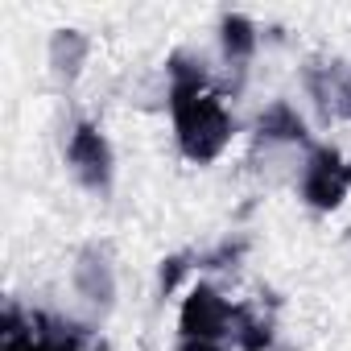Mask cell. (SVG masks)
<instances>
[{
  "mask_svg": "<svg viewBox=\"0 0 351 351\" xmlns=\"http://www.w3.org/2000/svg\"><path fill=\"white\" fill-rule=\"evenodd\" d=\"M66 161H71V169L79 173V182L87 191H108L112 186V149H108V141L95 124H79L71 132Z\"/></svg>",
  "mask_w": 351,
  "mask_h": 351,
  "instance_id": "obj_2",
  "label": "cell"
},
{
  "mask_svg": "<svg viewBox=\"0 0 351 351\" xmlns=\"http://www.w3.org/2000/svg\"><path fill=\"white\" fill-rule=\"evenodd\" d=\"M232 322L240 326V330H236V339H240V347H244V351H265V347H269V326H265V322H256L248 310H236V314H232Z\"/></svg>",
  "mask_w": 351,
  "mask_h": 351,
  "instance_id": "obj_9",
  "label": "cell"
},
{
  "mask_svg": "<svg viewBox=\"0 0 351 351\" xmlns=\"http://www.w3.org/2000/svg\"><path fill=\"white\" fill-rule=\"evenodd\" d=\"M83 58H87V42H83V34H75V29L54 34V42H50V62H54V71H58L62 79H75L79 66H83Z\"/></svg>",
  "mask_w": 351,
  "mask_h": 351,
  "instance_id": "obj_6",
  "label": "cell"
},
{
  "mask_svg": "<svg viewBox=\"0 0 351 351\" xmlns=\"http://www.w3.org/2000/svg\"><path fill=\"white\" fill-rule=\"evenodd\" d=\"M99 351H104V347H99Z\"/></svg>",
  "mask_w": 351,
  "mask_h": 351,
  "instance_id": "obj_13",
  "label": "cell"
},
{
  "mask_svg": "<svg viewBox=\"0 0 351 351\" xmlns=\"http://www.w3.org/2000/svg\"><path fill=\"white\" fill-rule=\"evenodd\" d=\"M339 108H343V112H347V116H351V83H347V87H343V104H339Z\"/></svg>",
  "mask_w": 351,
  "mask_h": 351,
  "instance_id": "obj_11",
  "label": "cell"
},
{
  "mask_svg": "<svg viewBox=\"0 0 351 351\" xmlns=\"http://www.w3.org/2000/svg\"><path fill=\"white\" fill-rule=\"evenodd\" d=\"M347 186H351V165H347Z\"/></svg>",
  "mask_w": 351,
  "mask_h": 351,
  "instance_id": "obj_12",
  "label": "cell"
},
{
  "mask_svg": "<svg viewBox=\"0 0 351 351\" xmlns=\"http://www.w3.org/2000/svg\"><path fill=\"white\" fill-rule=\"evenodd\" d=\"M261 136H269V141H302L306 136V124H302V116L289 104H273L261 116Z\"/></svg>",
  "mask_w": 351,
  "mask_h": 351,
  "instance_id": "obj_7",
  "label": "cell"
},
{
  "mask_svg": "<svg viewBox=\"0 0 351 351\" xmlns=\"http://www.w3.org/2000/svg\"><path fill=\"white\" fill-rule=\"evenodd\" d=\"M232 306L211 289V285H199V289H191V298L182 302V335L186 339H199V343H219L223 335H232L228 326H232Z\"/></svg>",
  "mask_w": 351,
  "mask_h": 351,
  "instance_id": "obj_4",
  "label": "cell"
},
{
  "mask_svg": "<svg viewBox=\"0 0 351 351\" xmlns=\"http://www.w3.org/2000/svg\"><path fill=\"white\" fill-rule=\"evenodd\" d=\"M5 351H50V347H46V339H38L34 322L21 326L17 310H9L5 314Z\"/></svg>",
  "mask_w": 351,
  "mask_h": 351,
  "instance_id": "obj_8",
  "label": "cell"
},
{
  "mask_svg": "<svg viewBox=\"0 0 351 351\" xmlns=\"http://www.w3.org/2000/svg\"><path fill=\"white\" fill-rule=\"evenodd\" d=\"M182 351H219V343H199V339H186Z\"/></svg>",
  "mask_w": 351,
  "mask_h": 351,
  "instance_id": "obj_10",
  "label": "cell"
},
{
  "mask_svg": "<svg viewBox=\"0 0 351 351\" xmlns=\"http://www.w3.org/2000/svg\"><path fill=\"white\" fill-rule=\"evenodd\" d=\"M347 165L335 149H314L310 165H306V178H302V199L314 207V211H335L347 195Z\"/></svg>",
  "mask_w": 351,
  "mask_h": 351,
  "instance_id": "obj_3",
  "label": "cell"
},
{
  "mask_svg": "<svg viewBox=\"0 0 351 351\" xmlns=\"http://www.w3.org/2000/svg\"><path fill=\"white\" fill-rule=\"evenodd\" d=\"M219 34H223V54H228V62H248V58H252V50H256V25H252L248 17L228 13L223 25H219Z\"/></svg>",
  "mask_w": 351,
  "mask_h": 351,
  "instance_id": "obj_5",
  "label": "cell"
},
{
  "mask_svg": "<svg viewBox=\"0 0 351 351\" xmlns=\"http://www.w3.org/2000/svg\"><path fill=\"white\" fill-rule=\"evenodd\" d=\"M169 108H173V128H178V145L191 161L207 165L223 153L228 136H232V120L219 104L215 91H207V75L203 66H195L186 54H173L169 62Z\"/></svg>",
  "mask_w": 351,
  "mask_h": 351,
  "instance_id": "obj_1",
  "label": "cell"
}]
</instances>
